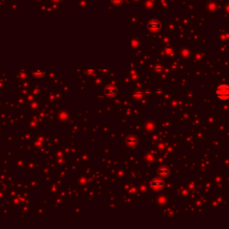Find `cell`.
<instances>
[{
    "label": "cell",
    "instance_id": "6da1fadb",
    "mask_svg": "<svg viewBox=\"0 0 229 229\" xmlns=\"http://www.w3.org/2000/svg\"><path fill=\"white\" fill-rule=\"evenodd\" d=\"M216 96L217 98L222 100V101H226L229 99V85L226 84V83H222L217 86L216 89Z\"/></svg>",
    "mask_w": 229,
    "mask_h": 229
},
{
    "label": "cell",
    "instance_id": "7a4b0ae2",
    "mask_svg": "<svg viewBox=\"0 0 229 229\" xmlns=\"http://www.w3.org/2000/svg\"><path fill=\"white\" fill-rule=\"evenodd\" d=\"M105 92L108 96L113 97V96H116L117 94V90L116 87H114V86H108L105 89Z\"/></svg>",
    "mask_w": 229,
    "mask_h": 229
},
{
    "label": "cell",
    "instance_id": "3957f363",
    "mask_svg": "<svg viewBox=\"0 0 229 229\" xmlns=\"http://www.w3.org/2000/svg\"><path fill=\"white\" fill-rule=\"evenodd\" d=\"M149 29L152 30V32H156V30H158L159 29V23L158 22H156V21H152L149 24Z\"/></svg>",
    "mask_w": 229,
    "mask_h": 229
},
{
    "label": "cell",
    "instance_id": "277c9868",
    "mask_svg": "<svg viewBox=\"0 0 229 229\" xmlns=\"http://www.w3.org/2000/svg\"><path fill=\"white\" fill-rule=\"evenodd\" d=\"M151 185L154 189H160L164 186V182L159 181H159H153V182H151Z\"/></svg>",
    "mask_w": 229,
    "mask_h": 229
},
{
    "label": "cell",
    "instance_id": "5b68a950",
    "mask_svg": "<svg viewBox=\"0 0 229 229\" xmlns=\"http://www.w3.org/2000/svg\"><path fill=\"white\" fill-rule=\"evenodd\" d=\"M159 174H160V175H169V172H168V170L164 169V170H160V171H159Z\"/></svg>",
    "mask_w": 229,
    "mask_h": 229
}]
</instances>
